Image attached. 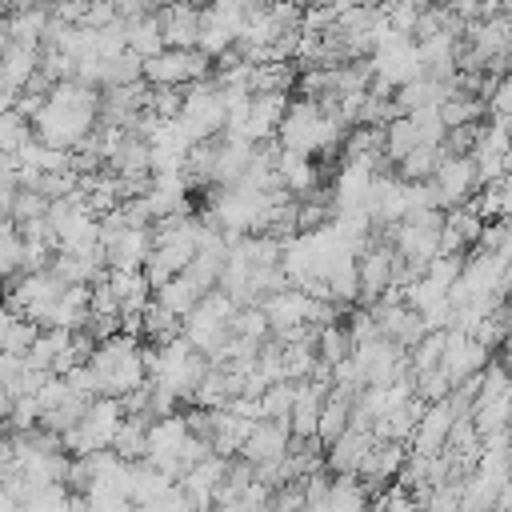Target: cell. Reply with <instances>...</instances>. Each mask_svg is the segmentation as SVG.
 I'll return each mask as SVG.
<instances>
[{
    "label": "cell",
    "instance_id": "cell-21",
    "mask_svg": "<svg viewBox=\"0 0 512 512\" xmlns=\"http://www.w3.org/2000/svg\"><path fill=\"white\" fill-rule=\"evenodd\" d=\"M36 336H40V324H36V320H28V316L16 312V308L4 312V320H0V348H4V352L28 356L32 344H36Z\"/></svg>",
    "mask_w": 512,
    "mask_h": 512
},
{
    "label": "cell",
    "instance_id": "cell-27",
    "mask_svg": "<svg viewBox=\"0 0 512 512\" xmlns=\"http://www.w3.org/2000/svg\"><path fill=\"white\" fill-rule=\"evenodd\" d=\"M420 148V132H416V124H412V116H396V120H388L384 124V156L388 160H404L408 152H416Z\"/></svg>",
    "mask_w": 512,
    "mask_h": 512
},
{
    "label": "cell",
    "instance_id": "cell-29",
    "mask_svg": "<svg viewBox=\"0 0 512 512\" xmlns=\"http://www.w3.org/2000/svg\"><path fill=\"white\" fill-rule=\"evenodd\" d=\"M444 348H448V328H432L420 336V344L408 348V360H412V372H428L444 360Z\"/></svg>",
    "mask_w": 512,
    "mask_h": 512
},
{
    "label": "cell",
    "instance_id": "cell-11",
    "mask_svg": "<svg viewBox=\"0 0 512 512\" xmlns=\"http://www.w3.org/2000/svg\"><path fill=\"white\" fill-rule=\"evenodd\" d=\"M460 416H468V412H460L452 396H444V400L428 404V408H424V416H420V424H416V436H412V444H408V448H412V452H420V456H440V452L448 448L452 424H456Z\"/></svg>",
    "mask_w": 512,
    "mask_h": 512
},
{
    "label": "cell",
    "instance_id": "cell-36",
    "mask_svg": "<svg viewBox=\"0 0 512 512\" xmlns=\"http://www.w3.org/2000/svg\"><path fill=\"white\" fill-rule=\"evenodd\" d=\"M72 396H76V388L68 384V376H48V384L36 392V400H40V408H44V412H56V408H64Z\"/></svg>",
    "mask_w": 512,
    "mask_h": 512
},
{
    "label": "cell",
    "instance_id": "cell-3",
    "mask_svg": "<svg viewBox=\"0 0 512 512\" xmlns=\"http://www.w3.org/2000/svg\"><path fill=\"white\" fill-rule=\"evenodd\" d=\"M444 220L448 212L444 208H420V212H408L396 228H392V248L400 260L416 264V268H428L436 256H440V236H444Z\"/></svg>",
    "mask_w": 512,
    "mask_h": 512
},
{
    "label": "cell",
    "instance_id": "cell-6",
    "mask_svg": "<svg viewBox=\"0 0 512 512\" xmlns=\"http://www.w3.org/2000/svg\"><path fill=\"white\" fill-rule=\"evenodd\" d=\"M216 72V60L200 48H164L144 60V80L152 88H188Z\"/></svg>",
    "mask_w": 512,
    "mask_h": 512
},
{
    "label": "cell",
    "instance_id": "cell-18",
    "mask_svg": "<svg viewBox=\"0 0 512 512\" xmlns=\"http://www.w3.org/2000/svg\"><path fill=\"white\" fill-rule=\"evenodd\" d=\"M228 464H232V456L212 452L208 460H200V464L180 480V484L196 496L200 508H216V492H220V484H224V476H228Z\"/></svg>",
    "mask_w": 512,
    "mask_h": 512
},
{
    "label": "cell",
    "instance_id": "cell-13",
    "mask_svg": "<svg viewBox=\"0 0 512 512\" xmlns=\"http://www.w3.org/2000/svg\"><path fill=\"white\" fill-rule=\"evenodd\" d=\"M288 452H292V428L284 420H268V416L252 424V432L240 448V456L252 464H272V460H284Z\"/></svg>",
    "mask_w": 512,
    "mask_h": 512
},
{
    "label": "cell",
    "instance_id": "cell-12",
    "mask_svg": "<svg viewBox=\"0 0 512 512\" xmlns=\"http://www.w3.org/2000/svg\"><path fill=\"white\" fill-rule=\"evenodd\" d=\"M372 448H376V432L352 424L348 432H340V436L324 448V464H328L336 476H360V468H364V460L372 456Z\"/></svg>",
    "mask_w": 512,
    "mask_h": 512
},
{
    "label": "cell",
    "instance_id": "cell-37",
    "mask_svg": "<svg viewBox=\"0 0 512 512\" xmlns=\"http://www.w3.org/2000/svg\"><path fill=\"white\" fill-rule=\"evenodd\" d=\"M488 116H496V120H508L512 124V72L496 84V92L488 96Z\"/></svg>",
    "mask_w": 512,
    "mask_h": 512
},
{
    "label": "cell",
    "instance_id": "cell-2",
    "mask_svg": "<svg viewBox=\"0 0 512 512\" xmlns=\"http://www.w3.org/2000/svg\"><path fill=\"white\" fill-rule=\"evenodd\" d=\"M88 364L100 376V396H116L124 400L128 392L148 384V360H144V344H136V336L116 332L108 340L96 344V352L88 356Z\"/></svg>",
    "mask_w": 512,
    "mask_h": 512
},
{
    "label": "cell",
    "instance_id": "cell-30",
    "mask_svg": "<svg viewBox=\"0 0 512 512\" xmlns=\"http://www.w3.org/2000/svg\"><path fill=\"white\" fill-rule=\"evenodd\" d=\"M32 136H36V124H32L24 112L4 108V116H0V148H4V152H20Z\"/></svg>",
    "mask_w": 512,
    "mask_h": 512
},
{
    "label": "cell",
    "instance_id": "cell-4",
    "mask_svg": "<svg viewBox=\"0 0 512 512\" xmlns=\"http://www.w3.org/2000/svg\"><path fill=\"white\" fill-rule=\"evenodd\" d=\"M32 124H36V140L72 152V148H80L84 136L100 124V108H96V104H60V100L48 96L44 112H40Z\"/></svg>",
    "mask_w": 512,
    "mask_h": 512
},
{
    "label": "cell",
    "instance_id": "cell-16",
    "mask_svg": "<svg viewBox=\"0 0 512 512\" xmlns=\"http://www.w3.org/2000/svg\"><path fill=\"white\" fill-rule=\"evenodd\" d=\"M276 172H280V184L300 200L308 192L320 188V168H316V156H304V152H292L280 144V156H276Z\"/></svg>",
    "mask_w": 512,
    "mask_h": 512
},
{
    "label": "cell",
    "instance_id": "cell-25",
    "mask_svg": "<svg viewBox=\"0 0 512 512\" xmlns=\"http://www.w3.org/2000/svg\"><path fill=\"white\" fill-rule=\"evenodd\" d=\"M440 160H444V148H440V144H420L416 152H408V156L396 164V176H400V180H412V184L432 180L436 168H440Z\"/></svg>",
    "mask_w": 512,
    "mask_h": 512
},
{
    "label": "cell",
    "instance_id": "cell-14",
    "mask_svg": "<svg viewBox=\"0 0 512 512\" xmlns=\"http://www.w3.org/2000/svg\"><path fill=\"white\" fill-rule=\"evenodd\" d=\"M404 460H408V444H404V440H376L372 456H368V460H364V468H360V480L368 484L372 500H376L392 480H400Z\"/></svg>",
    "mask_w": 512,
    "mask_h": 512
},
{
    "label": "cell",
    "instance_id": "cell-20",
    "mask_svg": "<svg viewBox=\"0 0 512 512\" xmlns=\"http://www.w3.org/2000/svg\"><path fill=\"white\" fill-rule=\"evenodd\" d=\"M472 208H476L484 220H512V172L488 180V184L472 196Z\"/></svg>",
    "mask_w": 512,
    "mask_h": 512
},
{
    "label": "cell",
    "instance_id": "cell-31",
    "mask_svg": "<svg viewBox=\"0 0 512 512\" xmlns=\"http://www.w3.org/2000/svg\"><path fill=\"white\" fill-rule=\"evenodd\" d=\"M24 260H28V248H24V236L16 228V220H4V236H0V268L4 276H20L24 272Z\"/></svg>",
    "mask_w": 512,
    "mask_h": 512
},
{
    "label": "cell",
    "instance_id": "cell-32",
    "mask_svg": "<svg viewBox=\"0 0 512 512\" xmlns=\"http://www.w3.org/2000/svg\"><path fill=\"white\" fill-rule=\"evenodd\" d=\"M260 404H264V416H268V420H284V424H288L292 404H296V380H280V384H272V388L260 396Z\"/></svg>",
    "mask_w": 512,
    "mask_h": 512
},
{
    "label": "cell",
    "instance_id": "cell-24",
    "mask_svg": "<svg viewBox=\"0 0 512 512\" xmlns=\"http://www.w3.org/2000/svg\"><path fill=\"white\" fill-rule=\"evenodd\" d=\"M488 112V100L484 96H472V92H452L444 104H440V116L448 128H464V124H480V116Z\"/></svg>",
    "mask_w": 512,
    "mask_h": 512
},
{
    "label": "cell",
    "instance_id": "cell-7",
    "mask_svg": "<svg viewBox=\"0 0 512 512\" xmlns=\"http://www.w3.org/2000/svg\"><path fill=\"white\" fill-rule=\"evenodd\" d=\"M192 436V420L180 416V412H168V416H156L148 424V456L156 468H164L172 480H180V452Z\"/></svg>",
    "mask_w": 512,
    "mask_h": 512
},
{
    "label": "cell",
    "instance_id": "cell-1",
    "mask_svg": "<svg viewBox=\"0 0 512 512\" xmlns=\"http://www.w3.org/2000/svg\"><path fill=\"white\" fill-rule=\"evenodd\" d=\"M348 136V124L336 116L332 104H320V100H308V96H296L288 104V116L280 124V144L292 148V152H304V156H328L344 144Z\"/></svg>",
    "mask_w": 512,
    "mask_h": 512
},
{
    "label": "cell",
    "instance_id": "cell-19",
    "mask_svg": "<svg viewBox=\"0 0 512 512\" xmlns=\"http://www.w3.org/2000/svg\"><path fill=\"white\" fill-rule=\"evenodd\" d=\"M204 296H208V288H204L192 272H180V276H172L168 284L156 288V300H160L168 312H176V316H188Z\"/></svg>",
    "mask_w": 512,
    "mask_h": 512
},
{
    "label": "cell",
    "instance_id": "cell-5",
    "mask_svg": "<svg viewBox=\"0 0 512 512\" xmlns=\"http://www.w3.org/2000/svg\"><path fill=\"white\" fill-rule=\"evenodd\" d=\"M124 400L116 396H96L88 404V412L80 416V424L72 432H64V448L72 456H88V452H100V448H112L120 424H124Z\"/></svg>",
    "mask_w": 512,
    "mask_h": 512
},
{
    "label": "cell",
    "instance_id": "cell-8",
    "mask_svg": "<svg viewBox=\"0 0 512 512\" xmlns=\"http://www.w3.org/2000/svg\"><path fill=\"white\" fill-rule=\"evenodd\" d=\"M372 68H376V80H384V84H392V88H404V84L428 76L416 36H396V40H388L384 48H376V52H372Z\"/></svg>",
    "mask_w": 512,
    "mask_h": 512
},
{
    "label": "cell",
    "instance_id": "cell-23",
    "mask_svg": "<svg viewBox=\"0 0 512 512\" xmlns=\"http://www.w3.org/2000/svg\"><path fill=\"white\" fill-rule=\"evenodd\" d=\"M128 48H132V52H140L144 60L168 48V40H164V24H160V12H144V16L128 20Z\"/></svg>",
    "mask_w": 512,
    "mask_h": 512
},
{
    "label": "cell",
    "instance_id": "cell-35",
    "mask_svg": "<svg viewBox=\"0 0 512 512\" xmlns=\"http://www.w3.org/2000/svg\"><path fill=\"white\" fill-rule=\"evenodd\" d=\"M464 260H468V256H436V260L424 268V276H428L436 288L452 292V284H456V280H460V272H464Z\"/></svg>",
    "mask_w": 512,
    "mask_h": 512
},
{
    "label": "cell",
    "instance_id": "cell-9",
    "mask_svg": "<svg viewBox=\"0 0 512 512\" xmlns=\"http://www.w3.org/2000/svg\"><path fill=\"white\" fill-rule=\"evenodd\" d=\"M436 204L448 212V208H460V204H472V196L480 192V168H476V156H448L440 160L436 176Z\"/></svg>",
    "mask_w": 512,
    "mask_h": 512
},
{
    "label": "cell",
    "instance_id": "cell-34",
    "mask_svg": "<svg viewBox=\"0 0 512 512\" xmlns=\"http://www.w3.org/2000/svg\"><path fill=\"white\" fill-rule=\"evenodd\" d=\"M188 88H152L148 92V112H156L160 120H176L184 112Z\"/></svg>",
    "mask_w": 512,
    "mask_h": 512
},
{
    "label": "cell",
    "instance_id": "cell-10",
    "mask_svg": "<svg viewBox=\"0 0 512 512\" xmlns=\"http://www.w3.org/2000/svg\"><path fill=\"white\" fill-rule=\"evenodd\" d=\"M396 288V248L392 240H372L360 252V304L372 308L380 296H388Z\"/></svg>",
    "mask_w": 512,
    "mask_h": 512
},
{
    "label": "cell",
    "instance_id": "cell-17",
    "mask_svg": "<svg viewBox=\"0 0 512 512\" xmlns=\"http://www.w3.org/2000/svg\"><path fill=\"white\" fill-rule=\"evenodd\" d=\"M200 4L192 0H180L172 8L160 12V24H164V40L168 48H196L200 44Z\"/></svg>",
    "mask_w": 512,
    "mask_h": 512
},
{
    "label": "cell",
    "instance_id": "cell-33",
    "mask_svg": "<svg viewBox=\"0 0 512 512\" xmlns=\"http://www.w3.org/2000/svg\"><path fill=\"white\" fill-rule=\"evenodd\" d=\"M416 396L424 400V404H436V400H444V396H452V380H448V372L436 364V368H428V372H416Z\"/></svg>",
    "mask_w": 512,
    "mask_h": 512
},
{
    "label": "cell",
    "instance_id": "cell-15",
    "mask_svg": "<svg viewBox=\"0 0 512 512\" xmlns=\"http://www.w3.org/2000/svg\"><path fill=\"white\" fill-rule=\"evenodd\" d=\"M40 52H44L40 44H16V40L4 44V76H0V80H4V100H8V104H12V100L28 88V80L40 72Z\"/></svg>",
    "mask_w": 512,
    "mask_h": 512
},
{
    "label": "cell",
    "instance_id": "cell-26",
    "mask_svg": "<svg viewBox=\"0 0 512 512\" xmlns=\"http://www.w3.org/2000/svg\"><path fill=\"white\" fill-rule=\"evenodd\" d=\"M356 352V336L348 328V320H336V324H324L320 328V360L328 368H336L340 360H348Z\"/></svg>",
    "mask_w": 512,
    "mask_h": 512
},
{
    "label": "cell",
    "instance_id": "cell-22",
    "mask_svg": "<svg viewBox=\"0 0 512 512\" xmlns=\"http://www.w3.org/2000/svg\"><path fill=\"white\" fill-rule=\"evenodd\" d=\"M352 404H356V396H348V392H340V388L328 392L324 412H320V444H324V448H328L340 432L352 428Z\"/></svg>",
    "mask_w": 512,
    "mask_h": 512
},
{
    "label": "cell",
    "instance_id": "cell-28",
    "mask_svg": "<svg viewBox=\"0 0 512 512\" xmlns=\"http://www.w3.org/2000/svg\"><path fill=\"white\" fill-rule=\"evenodd\" d=\"M148 424H152L148 416H124V424H120L112 448H116L124 460H144V456H148Z\"/></svg>",
    "mask_w": 512,
    "mask_h": 512
}]
</instances>
